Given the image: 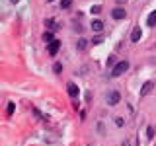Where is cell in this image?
Returning <instances> with one entry per match:
<instances>
[{"label":"cell","instance_id":"obj_1","mask_svg":"<svg viewBox=\"0 0 156 146\" xmlns=\"http://www.w3.org/2000/svg\"><path fill=\"white\" fill-rule=\"evenodd\" d=\"M127 70H129V62H127V61L117 62V64L113 66V70H111V78H119L121 74H125Z\"/></svg>","mask_w":156,"mask_h":146},{"label":"cell","instance_id":"obj_2","mask_svg":"<svg viewBox=\"0 0 156 146\" xmlns=\"http://www.w3.org/2000/svg\"><path fill=\"white\" fill-rule=\"evenodd\" d=\"M119 99H121L119 92H111V94L107 96V103H109V105H117V103H119Z\"/></svg>","mask_w":156,"mask_h":146},{"label":"cell","instance_id":"obj_3","mask_svg":"<svg viewBox=\"0 0 156 146\" xmlns=\"http://www.w3.org/2000/svg\"><path fill=\"white\" fill-rule=\"evenodd\" d=\"M58 47H61V43H58L57 39H53V41L49 43V55H57V53H58Z\"/></svg>","mask_w":156,"mask_h":146},{"label":"cell","instance_id":"obj_4","mask_svg":"<svg viewBox=\"0 0 156 146\" xmlns=\"http://www.w3.org/2000/svg\"><path fill=\"white\" fill-rule=\"evenodd\" d=\"M152 88H154V84H152V82H144V84H143V88H140V96H148L150 92H152Z\"/></svg>","mask_w":156,"mask_h":146},{"label":"cell","instance_id":"obj_5","mask_svg":"<svg viewBox=\"0 0 156 146\" xmlns=\"http://www.w3.org/2000/svg\"><path fill=\"white\" fill-rule=\"evenodd\" d=\"M111 16H113L115 19H123L127 14H125V10H123V8H115L113 12H111Z\"/></svg>","mask_w":156,"mask_h":146},{"label":"cell","instance_id":"obj_6","mask_svg":"<svg viewBox=\"0 0 156 146\" xmlns=\"http://www.w3.org/2000/svg\"><path fill=\"white\" fill-rule=\"evenodd\" d=\"M66 90H68V96H70V97H76V96H78V86L72 84V82L66 86Z\"/></svg>","mask_w":156,"mask_h":146},{"label":"cell","instance_id":"obj_7","mask_svg":"<svg viewBox=\"0 0 156 146\" xmlns=\"http://www.w3.org/2000/svg\"><path fill=\"white\" fill-rule=\"evenodd\" d=\"M139 39H140V27H135V29H133V33H131V41L136 43Z\"/></svg>","mask_w":156,"mask_h":146},{"label":"cell","instance_id":"obj_8","mask_svg":"<svg viewBox=\"0 0 156 146\" xmlns=\"http://www.w3.org/2000/svg\"><path fill=\"white\" fill-rule=\"evenodd\" d=\"M92 29H94V31H101V29H104V23H101L100 19H94V22H92Z\"/></svg>","mask_w":156,"mask_h":146},{"label":"cell","instance_id":"obj_9","mask_svg":"<svg viewBox=\"0 0 156 146\" xmlns=\"http://www.w3.org/2000/svg\"><path fill=\"white\" fill-rule=\"evenodd\" d=\"M146 23H148L150 27H152V26H156V12H152V14L148 16V19H146Z\"/></svg>","mask_w":156,"mask_h":146},{"label":"cell","instance_id":"obj_10","mask_svg":"<svg viewBox=\"0 0 156 146\" xmlns=\"http://www.w3.org/2000/svg\"><path fill=\"white\" fill-rule=\"evenodd\" d=\"M86 45H88V41H86V39H80V41L76 43V47L80 49V51H84V49H86Z\"/></svg>","mask_w":156,"mask_h":146},{"label":"cell","instance_id":"obj_11","mask_svg":"<svg viewBox=\"0 0 156 146\" xmlns=\"http://www.w3.org/2000/svg\"><path fill=\"white\" fill-rule=\"evenodd\" d=\"M43 39L51 43V41H53V31H45V33H43Z\"/></svg>","mask_w":156,"mask_h":146},{"label":"cell","instance_id":"obj_12","mask_svg":"<svg viewBox=\"0 0 156 146\" xmlns=\"http://www.w3.org/2000/svg\"><path fill=\"white\" fill-rule=\"evenodd\" d=\"M146 136H148L150 140L154 138V129H152V127H148V129H146Z\"/></svg>","mask_w":156,"mask_h":146},{"label":"cell","instance_id":"obj_13","mask_svg":"<svg viewBox=\"0 0 156 146\" xmlns=\"http://www.w3.org/2000/svg\"><path fill=\"white\" fill-rule=\"evenodd\" d=\"M70 4H72V0H61V8H68V6H70Z\"/></svg>","mask_w":156,"mask_h":146},{"label":"cell","instance_id":"obj_14","mask_svg":"<svg viewBox=\"0 0 156 146\" xmlns=\"http://www.w3.org/2000/svg\"><path fill=\"white\" fill-rule=\"evenodd\" d=\"M14 109H16V105L10 101V103H8V115H12V113H14Z\"/></svg>","mask_w":156,"mask_h":146},{"label":"cell","instance_id":"obj_15","mask_svg":"<svg viewBox=\"0 0 156 146\" xmlns=\"http://www.w3.org/2000/svg\"><path fill=\"white\" fill-rule=\"evenodd\" d=\"M101 12V6H92V14H100Z\"/></svg>","mask_w":156,"mask_h":146},{"label":"cell","instance_id":"obj_16","mask_svg":"<svg viewBox=\"0 0 156 146\" xmlns=\"http://www.w3.org/2000/svg\"><path fill=\"white\" fill-rule=\"evenodd\" d=\"M113 64H115V58L109 57V58H107V66H113Z\"/></svg>","mask_w":156,"mask_h":146},{"label":"cell","instance_id":"obj_17","mask_svg":"<svg viewBox=\"0 0 156 146\" xmlns=\"http://www.w3.org/2000/svg\"><path fill=\"white\" fill-rule=\"evenodd\" d=\"M115 125L117 127H123V119H121V117H117V119H115Z\"/></svg>","mask_w":156,"mask_h":146},{"label":"cell","instance_id":"obj_18","mask_svg":"<svg viewBox=\"0 0 156 146\" xmlns=\"http://www.w3.org/2000/svg\"><path fill=\"white\" fill-rule=\"evenodd\" d=\"M53 70H55V72H61V70H62V66H61V64H58V62H57V64L53 66Z\"/></svg>","mask_w":156,"mask_h":146},{"label":"cell","instance_id":"obj_19","mask_svg":"<svg viewBox=\"0 0 156 146\" xmlns=\"http://www.w3.org/2000/svg\"><path fill=\"white\" fill-rule=\"evenodd\" d=\"M123 146H131V144H129V142H127V140H125V142H123Z\"/></svg>","mask_w":156,"mask_h":146},{"label":"cell","instance_id":"obj_20","mask_svg":"<svg viewBox=\"0 0 156 146\" xmlns=\"http://www.w3.org/2000/svg\"><path fill=\"white\" fill-rule=\"evenodd\" d=\"M12 2H14V4H16V2H18V0H12Z\"/></svg>","mask_w":156,"mask_h":146},{"label":"cell","instance_id":"obj_21","mask_svg":"<svg viewBox=\"0 0 156 146\" xmlns=\"http://www.w3.org/2000/svg\"><path fill=\"white\" fill-rule=\"evenodd\" d=\"M47 2H53V0H47Z\"/></svg>","mask_w":156,"mask_h":146}]
</instances>
